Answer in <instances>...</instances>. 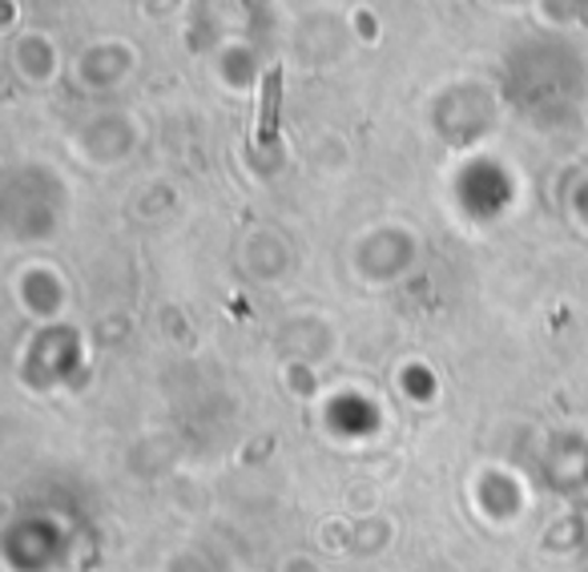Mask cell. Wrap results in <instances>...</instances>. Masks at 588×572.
<instances>
[{"label": "cell", "instance_id": "6da1fadb", "mask_svg": "<svg viewBox=\"0 0 588 572\" xmlns=\"http://www.w3.org/2000/svg\"><path fill=\"white\" fill-rule=\"evenodd\" d=\"M279 69L267 77V98H262V126H258V141L275 138V113H279Z\"/></svg>", "mask_w": 588, "mask_h": 572}]
</instances>
